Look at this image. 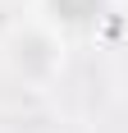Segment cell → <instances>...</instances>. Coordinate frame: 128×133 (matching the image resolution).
<instances>
[{
	"label": "cell",
	"mask_w": 128,
	"mask_h": 133,
	"mask_svg": "<svg viewBox=\"0 0 128 133\" xmlns=\"http://www.w3.org/2000/svg\"><path fill=\"white\" fill-rule=\"evenodd\" d=\"M51 9L64 23H91V18H101L105 0H51Z\"/></svg>",
	"instance_id": "obj_1"
}]
</instances>
